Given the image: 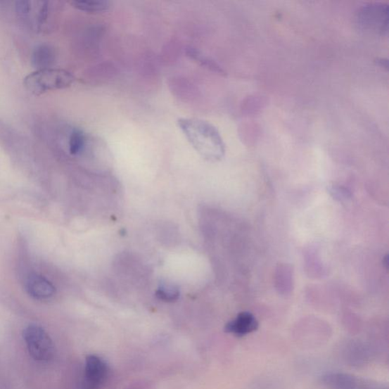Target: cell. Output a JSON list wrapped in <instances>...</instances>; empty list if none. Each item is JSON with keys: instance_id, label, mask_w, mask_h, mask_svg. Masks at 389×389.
<instances>
[{"instance_id": "obj_1", "label": "cell", "mask_w": 389, "mask_h": 389, "mask_svg": "<svg viewBox=\"0 0 389 389\" xmlns=\"http://www.w3.org/2000/svg\"><path fill=\"white\" fill-rule=\"evenodd\" d=\"M178 126L188 141L203 158L208 160H221L225 146L219 132L210 122L196 118L178 120Z\"/></svg>"}, {"instance_id": "obj_2", "label": "cell", "mask_w": 389, "mask_h": 389, "mask_svg": "<svg viewBox=\"0 0 389 389\" xmlns=\"http://www.w3.org/2000/svg\"><path fill=\"white\" fill-rule=\"evenodd\" d=\"M74 75L61 69H44L36 70L27 75L24 79L26 89L35 96L51 91L68 89L75 82Z\"/></svg>"}, {"instance_id": "obj_3", "label": "cell", "mask_w": 389, "mask_h": 389, "mask_svg": "<svg viewBox=\"0 0 389 389\" xmlns=\"http://www.w3.org/2000/svg\"><path fill=\"white\" fill-rule=\"evenodd\" d=\"M23 338L30 355L37 362H49L54 354L51 338L41 326L30 325L23 331Z\"/></svg>"}, {"instance_id": "obj_4", "label": "cell", "mask_w": 389, "mask_h": 389, "mask_svg": "<svg viewBox=\"0 0 389 389\" xmlns=\"http://www.w3.org/2000/svg\"><path fill=\"white\" fill-rule=\"evenodd\" d=\"M388 4L369 3L360 8L357 20L365 31L385 34L388 32Z\"/></svg>"}, {"instance_id": "obj_5", "label": "cell", "mask_w": 389, "mask_h": 389, "mask_svg": "<svg viewBox=\"0 0 389 389\" xmlns=\"http://www.w3.org/2000/svg\"><path fill=\"white\" fill-rule=\"evenodd\" d=\"M320 383L328 389H389L388 384L344 373H327Z\"/></svg>"}, {"instance_id": "obj_6", "label": "cell", "mask_w": 389, "mask_h": 389, "mask_svg": "<svg viewBox=\"0 0 389 389\" xmlns=\"http://www.w3.org/2000/svg\"><path fill=\"white\" fill-rule=\"evenodd\" d=\"M108 374V365L103 359L96 355L88 356L78 389H99L106 383Z\"/></svg>"}, {"instance_id": "obj_7", "label": "cell", "mask_w": 389, "mask_h": 389, "mask_svg": "<svg viewBox=\"0 0 389 389\" xmlns=\"http://www.w3.org/2000/svg\"><path fill=\"white\" fill-rule=\"evenodd\" d=\"M259 326L258 320L251 312H242L225 326L224 331L226 333L242 338L253 333Z\"/></svg>"}, {"instance_id": "obj_8", "label": "cell", "mask_w": 389, "mask_h": 389, "mask_svg": "<svg viewBox=\"0 0 389 389\" xmlns=\"http://www.w3.org/2000/svg\"><path fill=\"white\" fill-rule=\"evenodd\" d=\"M25 286L28 294L37 300L50 299L56 292L55 288L49 280L35 274L27 278Z\"/></svg>"}, {"instance_id": "obj_9", "label": "cell", "mask_w": 389, "mask_h": 389, "mask_svg": "<svg viewBox=\"0 0 389 389\" xmlns=\"http://www.w3.org/2000/svg\"><path fill=\"white\" fill-rule=\"evenodd\" d=\"M54 61L55 51L49 45L37 47L32 54V64L37 70L51 68Z\"/></svg>"}, {"instance_id": "obj_10", "label": "cell", "mask_w": 389, "mask_h": 389, "mask_svg": "<svg viewBox=\"0 0 389 389\" xmlns=\"http://www.w3.org/2000/svg\"><path fill=\"white\" fill-rule=\"evenodd\" d=\"M186 54L189 58L194 60L199 65L203 66V68L217 74L225 75V72L219 65L200 51L193 49V47H189L186 51Z\"/></svg>"}, {"instance_id": "obj_11", "label": "cell", "mask_w": 389, "mask_h": 389, "mask_svg": "<svg viewBox=\"0 0 389 389\" xmlns=\"http://www.w3.org/2000/svg\"><path fill=\"white\" fill-rule=\"evenodd\" d=\"M71 5L78 11L88 13H99L108 11L110 2L106 0H77Z\"/></svg>"}, {"instance_id": "obj_12", "label": "cell", "mask_w": 389, "mask_h": 389, "mask_svg": "<svg viewBox=\"0 0 389 389\" xmlns=\"http://www.w3.org/2000/svg\"><path fill=\"white\" fill-rule=\"evenodd\" d=\"M87 144V136L79 129H75L71 132L69 140L70 153L77 155L82 153Z\"/></svg>"}, {"instance_id": "obj_13", "label": "cell", "mask_w": 389, "mask_h": 389, "mask_svg": "<svg viewBox=\"0 0 389 389\" xmlns=\"http://www.w3.org/2000/svg\"><path fill=\"white\" fill-rule=\"evenodd\" d=\"M158 299L166 302H174L179 298V292L174 286H162L156 292Z\"/></svg>"}]
</instances>
